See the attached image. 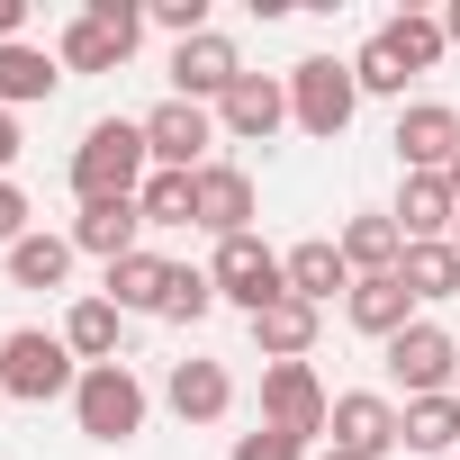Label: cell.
<instances>
[{
    "label": "cell",
    "instance_id": "obj_26",
    "mask_svg": "<svg viewBox=\"0 0 460 460\" xmlns=\"http://www.w3.org/2000/svg\"><path fill=\"white\" fill-rule=\"evenodd\" d=\"M10 280L19 289H64L73 280V235H19L10 244Z\"/></svg>",
    "mask_w": 460,
    "mask_h": 460
},
{
    "label": "cell",
    "instance_id": "obj_12",
    "mask_svg": "<svg viewBox=\"0 0 460 460\" xmlns=\"http://www.w3.org/2000/svg\"><path fill=\"white\" fill-rule=\"evenodd\" d=\"M217 127L235 136V145H271L289 127V73H244L235 91L217 100Z\"/></svg>",
    "mask_w": 460,
    "mask_h": 460
},
{
    "label": "cell",
    "instance_id": "obj_19",
    "mask_svg": "<svg viewBox=\"0 0 460 460\" xmlns=\"http://www.w3.org/2000/svg\"><path fill=\"white\" fill-rule=\"evenodd\" d=\"M343 316H352V325H361L370 343H397V334L415 325V298H406V280H397V271H379V280H352Z\"/></svg>",
    "mask_w": 460,
    "mask_h": 460
},
{
    "label": "cell",
    "instance_id": "obj_18",
    "mask_svg": "<svg viewBox=\"0 0 460 460\" xmlns=\"http://www.w3.org/2000/svg\"><path fill=\"white\" fill-rule=\"evenodd\" d=\"M280 262H289V298H307V307L352 298V262H343V244H334V235H307V244H289Z\"/></svg>",
    "mask_w": 460,
    "mask_h": 460
},
{
    "label": "cell",
    "instance_id": "obj_29",
    "mask_svg": "<svg viewBox=\"0 0 460 460\" xmlns=\"http://www.w3.org/2000/svg\"><path fill=\"white\" fill-rule=\"evenodd\" d=\"M136 208H145V226H199V172H154L136 190Z\"/></svg>",
    "mask_w": 460,
    "mask_h": 460
},
{
    "label": "cell",
    "instance_id": "obj_22",
    "mask_svg": "<svg viewBox=\"0 0 460 460\" xmlns=\"http://www.w3.org/2000/svg\"><path fill=\"white\" fill-rule=\"evenodd\" d=\"M316 325H325V307L280 298V307L253 316V343H262V361H307V352H316Z\"/></svg>",
    "mask_w": 460,
    "mask_h": 460
},
{
    "label": "cell",
    "instance_id": "obj_30",
    "mask_svg": "<svg viewBox=\"0 0 460 460\" xmlns=\"http://www.w3.org/2000/svg\"><path fill=\"white\" fill-rule=\"evenodd\" d=\"M208 307H217V280L181 262V271H172V289H163V325H199Z\"/></svg>",
    "mask_w": 460,
    "mask_h": 460
},
{
    "label": "cell",
    "instance_id": "obj_35",
    "mask_svg": "<svg viewBox=\"0 0 460 460\" xmlns=\"http://www.w3.org/2000/svg\"><path fill=\"white\" fill-rule=\"evenodd\" d=\"M19 28H28V0H0V46H19Z\"/></svg>",
    "mask_w": 460,
    "mask_h": 460
},
{
    "label": "cell",
    "instance_id": "obj_15",
    "mask_svg": "<svg viewBox=\"0 0 460 460\" xmlns=\"http://www.w3.org/2000/svg\"><path fill=\"white\" fill-rule=\"evenodd\" d=\"M199 226H208L217 244L253 235V172H244V163H208V172H199Z\"/></svg>",
    "mask_w": 460,
    "mask_h": 460
},
{
    "label": "cell",
    "instance_id": "obj_3",
    "mask_svg": "<svg viewBox=\"0 0 460 460\" xmlns=\"http://www.w3.org/2000/svg\"><path fill=\"white\" fill-rule=\"evenodd\" d=\"M136 46H145V10H136V0H91L82 19H64L55 64L64 73H127Z\"/></svg>",
    "mask_w": 460,
    "mask_h": 460
},
{
    "label": "cell",
    "instance_id": "obj_20",
    "mask_svg": "<svg viewBox=\"0 0 460 460\" xmlns=\"http://www.w3.org/2000/svg\"><path fill=\"white\" fill-rule=\"evenodd\" d=\"M64 343H73V361H82V370H100V361H127V316H118L109 298H73V316H64Z\"/></svg>",
    "mask_w": 460,
    "mask_h": 460
},
{
    "label": "cell",
    "instance_id": "obj_36",
    "mask_svg": "<svg viewBox=\"0 0 460 460\" xmlns=\"http://www.w3.org/2000/svg\"><path fill=\"white\" fill-rule=\"evenodd\" d=\"M10 163H19V118L0 109V181H10Z\"/></svg>",
    "mask_w": 460,
    "mask_h": 460
},
{
    "label": "cell",
    "instance_id": "obj_21",
    "mask_svg": "<svg viewBox=\"0 0 460 460\" xmlns=\"http://www.w3.org/2000/svg\"><path fill=\"white\" fill-rule=\"evenodd\" d=\"M172 271H181V262H163V253H127V262H109V307H118V316H163Z\"/></svg>",
    "mask_w": 460,
    "mask_h": 460
},
{
    "label": "cell",
    "instance_id": "obj_9",
    "mask_svg": "<svg viewBox=\"0 0 460 460\" xmlns=\"http://www.w3.org/2000/svg\"><path fill=\"white\" fill-rule=\"evenodd\" d=\"M208 145H217V109H199V100L145 109V154H154V172H208Z\"/></svg>",
    "mask_w": 460,
    "mask_h": 460
},
{
    "label": "cell",
    "instance_id": "obj_40",
    "mask_svg": "<svg viewBox=\"0 0 460 460\" xmlns=\"http://www.w3.org/2000/svg\"><path fill=\"white\" fill-rule=\"evenodd\" d=\"M451 253H460V226H451Z\"/></svg>",
    "mask_w": 460,
    "mask_h": 460
},
{
    "label": "cell",
    "instance_id": "obj_28",
    "mask_svg": "<svg viewBox=\"0 0 460 460\" xmlns=\"http://www.w3.org/2000/svg\"><path fill=\"white\" fill-rule=\"evenodd\" d=\"M406 451L415 460L460 451V397H406Z\"/></svg>",
    "mask_w": 460,
    "mask_h": 460
},
{
    "label": "cell",
    "instance_id": "obj_13",
    "mask_svg": "<svg viewBox=\"0 0 460 460\" xmlns=\"http://www.w3.org/2000/svg\"><path fill=\"white\" fill-rule=\"evenodd\" d=\"M388 145H397L406 172H451V154H460V109H451V100H406Z\"/></svg>",
    "mask_w": 460,
    "mask_h": 460
},
{
    "label": "cell",
    "instance_id": "obj_34",
    "mask_svg": "<svg viewBox=\"0 0 460 460\" xmlns=\"http://www.w3.org/2000/svg\"><path fill=\"white\" fill-rule=\"evenodd\" d=\"M19 235H37V226H28V190H19V181H0V253H10Z\"/></svg>",
    "mask_w": 460,
    "mask_h": 460
},
{
    "label": "cell",
    "instance_id": "obj_27",
    "mask_svg": "<svg viewBox=\"0 0 460 460\" xmlns=\"http://www.w3.org/2000/svg\"><path fill=\"white\" fill-rule=\"evenodd\" d=\"M397 280H406V298H415V307H433V298H460V253H451V244H406Z\"/></svg>",
    "mask_w": 460,
    "mask_h": 460
},
{
    "label": "cell",
    "instance_id": "obj_6",
    "mask_svg": "<svg viewBox=\"0 0 460 460\" xmlns=\"http://www.w3.org/2000/svg\"><path fill=\"white\" fill-rule=\"evenodd\" d=\"M208 280H217V298H226V307H244V316H262V307H280V298H289V262H280L262 235H235V244H217Z\"/></svg>",
    "mask_w": 460,
    "mask_h": 460
},
{
    "label": "cell",
    "instance_id": "obj_37",
    "mask_svg": "<svg viewBox=\"0 0 460 460\" xmlns=\"http://www.w3.org/2000/svg\"><path fill=\"white\" fill-rule=\"evenodd\" d=\"M442 37H451V46H460V0H451V10H442Z\"/></svg>",
    "mask_w": 460,
    "mask_h": 460
},
{
    "label": "cell",
    "instance_id": "obj_39",
    "mask_svg": "<svg viewBox=\"0 0 460 460\" xmlns=\"http://www.w3.org/2000/svg\"><path fill=\"white\" fill-rule=\"evenodd\" d=\"M316 460H352V451H316Z\"/></svg>",
    "mask_w": 460,
    "mask_h": 460
},
{
    "label": "cell",
    "instance_id": "obj_25",
    "mask_svg": "<svg viewBox=\"0 0 460 460\" xmlns=\"http://www.w3.org/2000/svg\"><path fill=\"white\" fill-rule=\"evenodd\" d=\"M379 46H388V55L406 64V82H415V73H433V64H442V46H451V37H442V19H424V10H397V19L379 28Z\"/></svg>",
    "mask_w": 460,
    "mask_h": 460
},
{
    "label": "cell",
    "instance_id": "obj_33",
    "mask_svg": "<svg viewBox=\"0 0 460 460\" xmlns=\"http://www.w3.org/2000/svg\"><path fill=\"white\" fill-rule=\"evenodd\" d=\"M226 460H307V442H289V433L253 424V433H235V451H226Z\"/></svg>",
    "mask_w": 460,
    "mask_h": 460
},
{
    "label": "cell",
    "instance_id": "obj_8",
    "mask_svg": "<svg viewBox=\"0 0 460 460\" xmlns=\"http://www.w3.org/2000/svg\"><path fill=\"white\" fill-rule=\"evenodd\" d=\"M325 451H352V460L406 451V406H388L379 388H343L334 397V424H325Z\"/></svg>",
    "mask_w": 460,
    "mask_h": 460
},
{
    "label": "cell",
    "instance_id": "obj_41",
    "mask_svg": "<svg viewBox=\"0 0 460 460\" xmlns=\"http://www.w3.org/2000/svg\"><path fill=\"white\" fill-rule=\"evenodd\" d=\"M451 397H460V379H451Z\"/></svg>",
    "mask_w": 460,
    "mask_h": 460
},
{
    "label": "cell",
    "instance_id": "obj_10",
    "mask_svg": "<svg viewBox=\"0 0 460 460\" xmlns=\"http://www.w3.org/2000/svg\"><path fill=\"white\" fill-rule=\"evenodd\" d=\"M379 352H388V379H397L406 397H451V379H460V343H451L442 325H424V316H415L397 343H379Z\"/></svg>",
    "mask_w": 460,
    "mask_h": 460
},
{
    "label": "cell",
    "instance_id": "obj_14",
    "mask_svg": "<svg viewBox=\"0 0 460 460\" xmlns=\"http://www.w3.org/2000/svg\"><path fill=\"white\" fill-rule=\"evenodd\" d=\"M397 235L406 244H451V226H460V199H451V181L442 172H406V190H397Z\"/></svg>",
    "mask_w": 460,
    "mask_h": 460
},
{
    "label": "cell",
    "instance_id": "obj_17",
    "mask_svg": "<svg viewBox=\"0 0 460 460\" xmlns=\"http://www.w3.org/2000/svg\"><path fill=\"white\" fill-rule=\"evenodd\" d=\"M163 406H172L181 424H217L226 406H235V379H226V361H172Z\"/></svg>",
    "mask_w": 460,
    "mask_h": 460
},
{
    "label": "cell",
    "instance_id": "obj_5",
    "mask_svg": "<svg viewBox=\"0 0 460 460\" xmlns=\"http://www.w3.org/2000/svg\"><path fill=\"white\" fill-rule=\"evenodd\" d=\"M73 424H82L91 442H136V433H145V379H136L127 361L82 370V388H73Z\"/></svg>",
    "mask_w": 460,
    "mask_h": 460
},
{
    "label": "cell",
    "instance_id": "obj_31",
    "mask_svg": "<svg viewBox=\"0 0 460 460\" xmlns=\"http://www.w3.org/2000/svg\"><path fill=\"white\" fill-rule=\"evenodd\" d=\"M352 82H361V91H379V100H406V64H397V55H388L379 37H370V46L352 55Z\"/></svg>",
    "mask_w": 460,
    "mask_h": 460
},
{
    "label": "cell",
    "instance_id": "obj_11",
    "mask_svg": "<svg viewBox=\"0 0 460 460\" xmlns=\"http://www.w3.org/2000/svg\"><path fill=\"white\" fill-rule=\"evenodd\" d=\"M244 82V46L235 37H190V46H172V100H199V109H217L226 91Z\"/></svg>",
    "mask_w": 460,
    "mask_h": 460
},
{
    "label": "cell",
    "instance_id": "obj_4",
    "mask_svg": "<svg viewBox=\"0 0 460 460\" xmlns=\"http://www.w3.org/2000/svg\"><path fill=\"white\" fill-rule=\"evenodd\" d=\"M352 109H361V82H352V64H334V55H307V64H289V127H307L316 145H334V136L352 127Z\"/></svg>",
    "mask_w": 460,
    "mask_h": 460
},
{
    "label": "cell",
    "instance_id": "obj_16",
    "mask_svg": "<svg viewBox=\"0 0 460 460\" xmlns=\"http://www.w3.org/2000/svg\"><path fill=\"white\" fill-rule=\"evenodd\" d=\"M73 253H100V262L145 253V208H136V199H100V208H82V217H73Z\"/></svg>",
    "mask_w": 460,
    "mask_h": 460
},
{
    "label": "cell",
    "instance_id": "obj_7",
    "mask_svg": "<svg viewBox=\"0 0 460 460\" xmlns=\"http://www.w3.org/2000/svg\"><path fill=\"white\" fill-rule=\"evenodd\" d=\"M262 424H271V433H289V442H316V433L334 424L325 379H316L307 361H262Z\"/></svg>",
    "mask_w": 460,
    "mask_h": 460
},
{
    "label": "cell",
    "instance_id": "obj_23",
    "mask_svg": "<svg viewBox=\"0 0 460 460\" xmlns=\"http://www.w3.org/2000/svg\"><path fill=\"white\" fill-rule=\"evenodd\" d=\"M55 82H64V64L46 55V46H0V109H37V100H55Z\"/></svg>",
    "mask_w": 460,
    "mask_h": 460
},
{
    "label": "cell",
    "instance_id": "obj_2",
    "mask_svg": "<svg viewBox=\"0 0 460 460\" xmlns=\"http://www.w3.org/2000/svg\"><path fill=\"white\" fill-rule=\"evenodd\" d=\"M73 388H82V361H73L64 334L19 325L10 343H0V397H19V406H55V397H73Z\"/></svg>",
    "mask_w": 460,
    "mask_h": 460
},
{
    "label": "cell",
    "instance_id": "obj_32",
    "mask_svg": "<svg viewBox=\"0 0 460 460\" xmlns=\"http://www.w3.org/2000/svg\"><path fill=\"white\" fill-rule=\"evenodd\" d=\"M145 28H163L172 46H190V37H208V0H154Z\"/></svg>",
    "mask_w": 460,
    "mask_h": 460
},
{
    "label": "cell",
    "instance_id": "obj_38",
    "mask_svg": "<svg viewBox=\"0 0 460 460\" xmlns=\"http://www.w3.org/2000/svg\"><path fill=\"white\" fill-rule=\"evenodd\" d=\"M442 181H451V199H460V154H451V172H442Z\"/></svg>",
    "mask_w": 460,
    "mask_h": 460
},
{
    "label": "cell",
    "instance_id": "obj_24",
    "mask_svg": "<svg viewBox=\"0 0 460 460\" xmlns=\"http://www.w3.org/2000/svg\"><path fill=\"white\" fill-rule=\"evenodd\" d=\"M334 244H343L352 280H379V271H397V262H406V235H397V217H379V208H370V217H352Z\"/></svg>",
    "mask_w": 460,
    "mask_h": 460
},
{
    "label": "cell",
    "instance_id": "obj_1",
    "mask_svg": "<svg viewBox=\"0 0 460 460\" xmlns=\"http://www.w3.org/2000/svg\"><path fill=\"white\" fill-rule=\"evenodd\" d=\"M154 181V154H145V118H91L82 145H73V199L100 208V199H136Z\"/></svg>",
    "mask_w": 460,
    "mask_h": 460
}]
</instances>
